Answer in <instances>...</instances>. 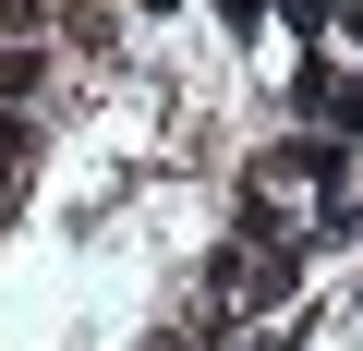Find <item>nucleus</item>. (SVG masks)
<instances>
[{
  "label": "nucleus",
  "instance_id": "nucleus-2",
  "mask_svg": "<svg viewBox=\"0 0 363 351\" xmlns=\"http://www.w3.org/2000/svg\"><path fill=\"white\" fill-rule=\"evenodd\" d=\"M25 169H37V133H25V109H0V206H13Z\"/></svg>",
  "mask_w": 363,
  "mask_h": 351
},
{
  "label": "nucleus",
  "instance_id": "nucleus-4",
  "mask_svg": "<svg viewBox=\"0 0 363 351\" xmlns=\"http://www.w3.org/2000/svg\"><path fill=\"white\" fill-rule=\"evenodd\" d=\"M255 13H267V0H218V25H255Z\"/></svg>",
  "mask_w": 363,
  "mask_h": 351
},
{
  "label": "nucleus",
  "instance_id": "nucleus-3",
  "mask_svg": "<svg viewBox=\"0 0 363 351\" xmlns=\"http://www.w3.org/2000/svg\"><path fill=\"white\" fill-rule=\"evenodd\" d=\"M37 73H49V61H37V37H25V49H0V109H25V97H37Z\"/></svg>",
  "mask_w": 363,
  "mask_h": 351
},
{
  "label": "nucleus",
  "instance_id": "nucleus-1",
  "mask_svg": "<svg viewBox=\"0 0 363 351\" xmlns=\"http://www.w3.org/2000/svg\"><path fill=\"white\" fill-rule=\"evenodd\" d=\"M291 279H303V243H291V230H242V243H218V267H206V303H230V315H267V303H291Z\"/></svg>",
  "mask_w": 363,
  "mask_h": 351
}]
</instances>
